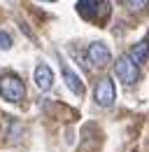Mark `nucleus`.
<instances>
[{
    "instance_id": "nucleus-1",
    "label": "nucleus",
    "mask_w": 149,
    "mask_h": 152,
    "mask_svg": "<svg viewBox=\"0 0 149 152\" xmlns=\"http://www.w3.org/2000/svg\"><path fill=\"white\" fill-rule=\"evenodd\" d=\"M0 96L7 103H21L23 96H26V87L17 75L5 73V75H0Z\"/></svg>"
},
{
    "instance_id": "nucleus-2",
    "label": "nucleus",
    "mask_w": 149,
    "mask_h": 152,
    "mask_svg": "<svg viewBox=\"0 0 149 152\" xmlns=\"http://www.w3.org/2000/svg\"><path fill=\"white\" fill-rule=\"evenodd\" d=\"M114 73H116V77H119L124 84H128V87L140 80V68L130 61V56H121L119 58L116 66H114Z\"/></svg>"
},
{
    "instance_id": "nucleus-3",
    "label": "nucleus",
    "mask_w": 149,
    "mask_h": 152,
    "mask_svg": "<svg viewBox=\"0 0 149 152\" xmlns=\"http://www.w3.org/2000/svg\"><path fill=\"white\" fill-rule=\"evenodd\" d=\"M93 98L100 108H110L116 98V91H114V82L110 77H103L98 84H95V91H93Z\"/></svg>"
},
{
    "instance_id": "nucleus-4",
    "label": "nucleus",
    "mask_w": 149,
    "mask_h": 152,
    "mask_svg": "<svg viewBox=\"0 0 149 152\" xmlns=\"http://www.w3.org/2000/svg\"><path fill=\"white\" fill-rule=\"evenodd\" d=\"M86 56H89L93 68H103V66H107L112 61L110 49H107V45H103V42H91L89 49H86Z\"/></svg>"
},
{
    "instance_id": "nucleus-5",
    "label": "nucleus",
    "mask_w": 149,
    "mask_h": 152,
    "mask_svg": "<svg viewBox=\"0 0 149 152\" xmlns=\"http://www.w3.org/2000/svg\"><path fill=\"white\" fill-rule=\"evenodd\" d=\"M61 73H63V80H65V84H68V89L72 91L74 96H84V84H82V80H79V75L74 73L72 68L61 58Z\"/></svg>"
},
{
    "instance_id": "nucleus-6",
    "label": "nucleus",
    "mask_w": 149,
    "mask_h": 152,
    "mask_svg": "<svg viewBox=\"0 0 149 152\" xmlns=\"http://www.w3.org/2000/svg\"><path fill=\"white\" fill-rule=\"evenodd\" d=\"M35 84H37V89H42V91L51 89V84H54V70H51L47 63H37V68H35Z\"/></svg>"
},
{
    "instance_id": "nucleus-7",
    "label": "nucleus",
    "mask_w": 149,
    "mask_h": 152,
    "mask_svg": "<svg viewBox=\"0 0 149 152\" xmlns=\"http://www.w3.org/2000/svg\"><path fill=\"white\" fill-rule=\"evenodd\" d=\"M100 5H103L100 0H77V12H79L84 19H95Z\"/></svg>"
},
{
    "instance_id": "nucleus-8",
    "label": "nucleus",
    "mask_w": 149,
    "mask_h": 152,
    "mask_svg": "<svg viewBox=\"0 0 149 152\" xmlns=\"http://www.w3.org/2000/svg\"><path fill=\"white\" fill-rule=\"evenodd\" d=\"M130 61L135 63V66H140V63H145L149 58V40H142V42H137L133 49H130Z\"/></svg>"
},
{
    "instance_id": "nucleus-9",
    "label": "nucleus",
    "mask_w": 149,
    "mask_h": 152,
    "mask_svg": "<svg viewBox=\"0 0 149 152\" xmlns=\"http://www.w3.org/2000/svg\"><path fill=\"white\" fill-rule=\"evenodd\" d=\"M126 7L130 12H145L149 7V0H126Z\"/></svg>"
},
{
    "instance_id": "nucleus-10",
    "label": "nucleus",
    "mask_w": 149,
    "mask_h": 152,
    "mask_svg": "<svg viewBox=\"0 0 149 152\" xmlns=\"http://www.w3.org/2000/svg\"><path fill=\"white\" fill-rule=\"evenodd\" d=\"M9 47H12V38H9V33L0 31V49H9Z\"/></svg>"
}]
</instances>
